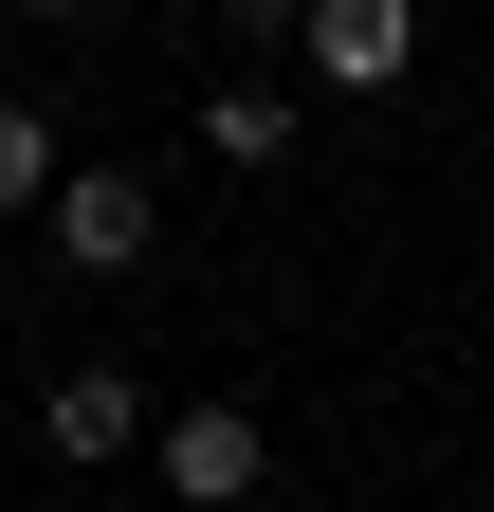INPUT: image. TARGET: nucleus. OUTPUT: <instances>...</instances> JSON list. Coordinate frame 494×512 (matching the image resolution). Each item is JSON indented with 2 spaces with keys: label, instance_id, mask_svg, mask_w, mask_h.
Segmentation results:
<instances>
[{
  "label": "nucleus",
  "instance_id": "1",
  "mask_svg": "<svg viewBox=\"0 0 494 512\" xmlns=\"http://www.w3.org/2000/svg\"><path fill=\"white\" fill-rule=\"evenodd\" d=\"M37 238L74 256V275H147V183H129V165H55Z\"/></svg>",
  "mask_w": 494,
  "mask_h": 512
},
{
  "label": "nucleus",
  "instance_id": "2",
  "mask_svg": "<svg viewBox=\"0 0 494 512\" xmlns=\"http://www.w3.org/2000/svg\"><path fill=\"white\" fill-rule=\"evenodd\" d=\"M257 476H275L257 403H165V494H183V512H238Z\"/></svg>",
  "mask_w": 494,
  "mask_h": 512
},
{
  "label": "nucleus",
  "instance_id": "3",
  "mask_svg": "<svg viewBox=\"0 0 494 512\" xmlns=\"http://www.w3.org/2000/svg\"><path fill=\"white\" fill-rule=\"evenodd\" d=\"M293 37H312V74H330V92H403V55H421V0H312Z\"/></svg>",
  "mask_w": 494,
  "mask_h": 512
},
{
  "label": "nucleus",
  "instance_id": "4",
  "mask_svg": "<svg viewBox=\"0 0 494 512\" xmlns=\"http://www.w3.org/2000/svg\"><path fill=\"white\" fill-rule=\"evenodd\" d=\"M37 439H55V458H129V439H147V366H55Z\"/></svg>",
  "mask_w": 494,
  "mask_h": 512
},
{
  "label": "nucleus",
  "instance_id": "5",
  "mask_svg": "<svg viewBox=\"0 0 494 512\" xmlns=\"http://www.w3.org/2000/svg\"><path fill=\"white\" fill-rule=\"evenodd\" d=\"M37 202H55V110L0 92V220H37Z\"/></svg>",
  "mask_w": 494,
  "mask_h": 512
},
{
  "label": "nucleus",
  "instance_id": "6",
  "mask_svg": "<svg viewBox=\"0 0 494 512\" xmlns=\"http://www.w3.org/2000/svg\"><path fill=\"white\" fill-rule=\"evenodd\" d=\"M202 128H220V165H275V147H293V92H220Z\"/></svg>",
  "mask_w": 494,
  "mask_h": 512
},
{
  "label": "nucleus",
  "instance_id": "7",
  "mask_svg": "<svg viewBox=\"0 0 494 512\" xmlns=\"http://www.w3.org/2000/svg\"><path fill=\"white\" fill-rule=\"evenodd\" d=\"M220 19H238V37H293V19H312V0H220Z\"/></svg>",
  "mask_w": 494,
  "mask_h": 512
},
{
  "label": "nucleus",
  "instance_id": "8",
  "mask_svg": "<svg viewBox=\"0 0 494 512\" xmlns=\"http://www.w3.org/2000/svg\"><path fill=\"white\" fill-rule=\"evenodd\" d=\"M37 19H92V0H37Z\"/></svg>",
  "mask_w": 494,
  "mask_h": 512
}]
</instances>
